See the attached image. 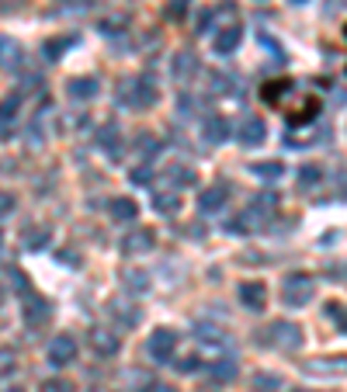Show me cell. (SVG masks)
Listing matches in <instances>:
<instances>
[{"mask_svg": "<svg viewBox=\"0 0 347 392\" xmlns=\"http://www.w3.org/2000/svg\"><path fill=\"white\" fill-rule=\"evenodd\" d=\"M261 98H264L271 108H281L292 125H306V122L320 111V98H313V94H306L302 101H295L292 80H274V83H267L264 91H261Z\"/></svg>", "mask_w": 347, "mask_h": 392, "instance_id": "1", "label": "cell"}, {"mask_svg": "<svg viewBox=\"0 0 347 392\" xmlns=\"http://www.w3.org/2000/svg\"><path fill=\"white\" fill-rule=\"evenodd\" d=\"M261 344L278 347V351H299L302 347V330L289 319H278V323L267 326V334H261Z\"/></svg>", "mask_w": 347, "mask_h": 392, "instance_id": "2", "label": "cell"}, {"mask_svg": "<svg viewBox=\"0 0 347 392\" xmlns=\"http://www.w3.org/2000/svg\"><path fill=\"white\" fill-rule=\"evenodd\" d=\"M313 295H316V282H313L309 274H289L285 285H281V299H285V306H292V309L309 306Z\"/></svg>", "mask_w": 347, "mask_h": 392, "instance_id": "3", "label": "cell"}, {"mask_svg": "<svg viewBox=\"0 0 347 392\" xmlns=\"http://www.w3.org/2000/svg\"><path fill=\"white\" fill-rule=\"evenodd\" d=\"M122 254L125 257H135V254H150L153 247H157V233L150 229V226H133L129 233L122 236Z\"/></svg>", "mask_w": 347, "mask_h": 392, "instance_id": "4", "label": "cell"}, {"mask_svg": "<svg viewBox=\"0 0 347 392\" xmlns=\"http://www.w3.org/2000/svg\"><path fill=\"white\" fill-rule=\"evenodd\" d=\"M122 101H129L133 108H150L157 101V83L150 73H143V77H135L129 87H125V94H122Z\"/></svg>", "mask_w": 347, "mask_h": 392, "instance_id": "5", "label": "cell"}, {"mask_svg": "<svg viewBox=\"0 0 347 392\" xmlns=\"http://www.w3.org/2000/svg\"><path fill=\"white\" fill-rule=\"evenodd\" d=\"M146 351H150V358H153V361H170V358H174V351H177V334H174V330H167V326L153 330V337H150V344H146Z\"/></svg>", "mask_w": 347, "mask_h": 392, "instance_id": "6", "label": "cell"}, {"mask_svg": "<svg viewBox=\"0 0 347 392\" xmlns=\"http://www.w3.org/2000/svg\"><path fill=\"white\" fill-rule=\"evenodd\" d=\"M264 139H267L264 118H257V115H243L240 125H237V143H240V146H261Z\"/></svg>", "mask_w": 347, "mask_h": 392, "instance_id": "7", "label": "cell"}, {"mask_svg": "<svg viewBox=\"0 0 347 392\" xmlns=\"http://www.w3.org/2000/svg\"><path fill=\"white\" fill-rule=\"evenodd\" d=\"M73 358H77V340L70 337V334H59V337L49 344V365L66 368V365H73Z\"/></svg>", "mask_w": 347, "mask_h": 392, "instance_id": "8", "label": "cell"}, {"mask_svg": "<svg viewBox=\"0 0 347 392\" xmlns=\"http://www.w3.org/2000/svg\"><path fill=\"white\" fill-rule=\"evenodd\" d=\"M237 295H240V302L250 309V313H261V309H264V302H267L264 282H243Z\"/></svg>", "mask_w": 347, "mask_h": 392, "instance_id": "9", "label": "cell"}, {"mask_svg": "<svg viewBox=\"0 0 347 392\" xmlns=\"http://www.w3.org/2000/svg\"><path fill=\"white\" fill-rule=\"evenodd\" d=\"M240 38H243L240 25H226V28H219V31H215L212 49H215L219 56H226V53H233V49L240 46Z\"/></svg>", "mask_w": 347, "mask_h": 392, "instance_id": "10", "label": "cell"}, {"mask_svg": "<svg viewBox=\"0 0 347 392\" xmlns=\"http://www.w3.org/2000/svg\"><path fill=\"white\" fill-rule=\"evenodd\" d=\"M202 135H205V143H209V146H219V143H226V139H229V122H226L222 115H209V118H205V125H202Z\"/></svg>", "mask_w": 347, "mask_h": 392, "instance_id": "11", "label": "cell"}, {"mask_svg": "<svg viewBox=\"0 0 347 392\" xmlns=\"http://www.w3.org/2000/svg\"><path fill=\"white\" fill-rule=\"evenodd\" d=\"M46 319H49V302L38 299L35 292H28L25 295V323L28 326H38V323H46Z\"/></svg>", "mask_w": 347, "mask_h": 392, "instance_id": "12", "label": "cell"}, {"mask_svg": "<svg viewBox=\"0 0 347 392\" xmlns=\"http://www.w3.org/2000/svg\"><path fill=\"white\" fill-rule=\"evenodd\" d=\"M70 46H77V31H66V35H59V38H49V42L42 46V59H46V63H59V56L66 53Z\"/></svg>", "mask_w": 347, "mask_h": 392, "instance_id": "13", "label": "cell"}, {"mask_svg": "<svg viewBox=\"0 0 347 392\" xmlns=\"http://www.w3.org/2000/svg\"><path fill=\"white\" fill-rule=\"evenodd\" d=\"M226 195H229V187H226V184H212L209 191H202L198 209H202V212H219L222 205H226Z\"/></svg>", "mask_w": 347, "mask_h": 392, "instance_id": "14", "label": "cell"}, {"mask_svg": "<svg viewBox=\"0 0 347 392\" xmlns=\"http://www.w3.org/2000/svg\"><path fill=\"white\" fill-rule=\"evenodd\" d=\"M98 87H101V83H98L94 77H73L70 83H66V94L77 98V101H87V98L98 94Z\"/></svg>", "mask_w": 347, "mask_h": 392, "instance_id": "15", "label": "cell"}, {"mask_svg": "<svg viewBox=\"0 0 347 392\" xmlns=\"http://www.w3.org/2000/svg\"><path fill=\"white\" fill-rule=\"evenodd\" d=\"M49 239H53V233H49L46 226H31L21 243H25V250H31V254H42V250L49 247Z\"/></svg>", "mask_w": 347, "mask_h": 392, "instance_id": "16", "label": "cell"}, {"mask_svg": "<svg viewBox=\"0 0 347 392\" xmlns=\"http://www.w3.org/2000/svg\"><path fill=\"white\" fill-rule=\"evenodd\" d=\"M108 209H111V219H115V222H133L135 215H139V209H135L133 198H111V205H108Z\"/></svg>", "mask_w": 347, "mask_h": 392, "instance_id": "17", "label": "cell"}, {"mask_svg": "<svg viewBox=\"0 0 347 392\" xmlns=\"http://www.w3.org/2000/svg\"><path fill=\"white\" fill-rule=\"evenodd\" d=\"M250 174L261 177V181H278V177L285 174V163H281V160H264V163H254Z\"/></svg>", "mask_w": 347, "mask_h": 392, "instance_id": "18", "label": "cell"}, {"mask_svg": "<svg viewBox=\"0 0 347 392\" xmlns=\"http://www.w3.org/2000/svg\"><path fill=\"white\" fill-rule=\"evenodd\" d=\"M306 371L313 375H344L347 371V358H330V361H309Z\"/></svg>", "mask_w": 347, "mask_h": 392, "instance_id": "19", "label": "cell"}, {"mask_svg": "<svg viewBox=\"0 0 347 392\" xmlns=\"http://www.w3.org/2000/svg\"><path fill=\"white\" fill-rule=\"evenodd\" d=\"M233 375H237V361L233 358H219V361L209 365V378H215V382H229Z\"/></svg>", "mask_w": 347, "mask_h": 392, "instance_id": "20", "label": "cell"}, {"mask_svg": "<svg viewBox=\"0 0 347 392\" xmlns=\"http://www.w3.org/2000/svg\"><path fill=\"white\" fill-rule=\"evenodd\" d=\"M177 205H181V198H177L174 191H157V195H153V209L160 212V215H174Z\"/></svg>", "mask_w": 347, "mask_h": 392, "instance_id": "21", "label": "cell"}, {"mask_svg": "<svg viewBox=\"0 0 347 392\" xmlns=\"http://www.w3.org/2000/svg\"><path fill=\"white\" fill-rule=\"evenodd\" d=\"M90 347H94V354L111 358V354L118 351V337H111V334H94V337H90Z\"/></svg>", "mask_w": 347, "mask_h": 392, "instance_id": "22", "label": "cell"}, {"mask_svg": "<svg viewBox=\"0 0 347 392\" xmlns=\"http://www.w3.org/2000/svg\"><path fill=\"white\" fill-rule=\"evenodd\" d=\"M295 177H299V184H302V187H313V184L323 181V170H320V167H313V163H302Z\"/></svg>", "mask_w": 347, "mask_h": 392, "instance_id": "23", "label": "cell"}, {"mask_svg": "<svg viewBox=\"0 0 347 392\" xmlns=\"http://www.w3.org/2000/svg\"><path fill=\"white\" fill-rule=\"evenodd\" d=\"M18 115V94L4 98V139H11V118Z\"/></svg>", "mask_w": 347, "mask_h": 392, "instance_id": "24", "label": "cell"}, {"mask_svg": "<svg viewBox=\"0 0 347 392\" xmlns=\"http://www.w3.org/2000/svg\"><path fill=\"white\" fill-rule=\"evenodd\" d=\"M167 181H170V184H181V187H191V184H195V170H191V167H170Z\"/></svg>", "mask_w": 347, "mask_h": 392, "instance_id": "25", "label": "cell"}, {"mask_svg": "<svg viewBox=\"0 0 347 392\" xmlns=\"http://www.w3.org/2000/svg\"><path fill=\"white\" fill-rule=\"evenodd\" d=\"M191 73H195V56H191V53H181V56H177V63H174V77H177V80H187Z\"/></svg>", "mask_w": 347, "mask_h": 392, "instance_id": "26", "label": "cell"}, {"mask_svg": "<svg viewBox=\"0 0 347 392\" xmlns=\"http://www.w3.org/2000/svg\"><path fill=\"white\" fill-rule=\"evenodd\" d=\"M323 313H326V319H333L341 330H347V306H341V302H326Z\"/></svg>", "mask_w": 347, "mask_h": 392, "instance_id": "27", "label": "cell"}, {"mask_svg": "<svg viewBox=\"0 0 347 392\" xmlns=\"http://www.w3.org/2000/svg\"><path fill=\"white\" fill-rule=\"evenodd\" d=\"M278 386H281V378H278V375H264V371H261V375H254V392H274Z\"/></svg>", "mask_w": 347, "mask_h": 392, "instance_id": "28", "label": "cell"}, {"mask_svg": "<svg viewBox=\"0 0 347 392\" xmlns=\"http://www.w3.org/2000/svg\"><path fill=\"white\" fill-rule=\"evenodd\" d=\"M7 278H11V285L18 288L21 295H28V292H31V288H28V278L21 274V271H18V267H7Z\"/></svg>", "mask_w": 347, "mask_h": 392, "instance_id": "29", "label": "cell"}, {"mask_svg": "<svg viewBox=\"0 0 347 392\" xmlns=\"http://www.w3.org/2000/svg\"><path fill=\"white\" fill-rule=\"evenodd\" d=\"M38 392H73V386H70L66 378H49V382H42Z\"/></svg>", "mask_w": 347, "mask_h": 392, "instance_id": "30", "label": "cell"}, {"mask_svg": "<svg viewBox=\"0 0 347 392\" xmlns=\"http://www.w3.org/2000/svg\"><path fill=\"white\" fill-rule=\"evenodd\" d=\"M125 282H129L133 292H146V274H143V271H129V274H125Z\"/></svg>", "mask_w": 347, "mask_h": 392, "instance_id": "31", "label": "cell"}, {"mask_svg": "<svg viewBox=\"0 0 347 392\" xmlns=\"http://www.w3.org/2000/svg\"><path fill=\"white\" fill-rule=\"evenodd\" d=\"M0 49H4V66L11 70V66H14V56H18L14 42H11V38H4V42H0Z\"/></svg>", "mask_w": 347, "mask_h": 392, "instance_id": "32", "label": "cell"}, {"mask_svg": "<svg viewBox=\"0 0 347 392\" xmlns=\"http://www.w3.org/2000/svg\"><path fill=\"white\" fill-rule=\"evenodd\" d=\"M174 368H177V371H185V375H187V371H198V358H181Z\"/></svg>", "mask_w": 347, "mask_h": 392, "instance_id": "33", "label": "cell"}, {"mask_svg": "<svg viewBox=\"0 0 347 392\" xmlns=\"http://www.w3.org/2000/svg\"><path fill=\"white\" fill-rule=\"evenodd\" d=\"M187 11V0H170V18H181Z\"/></svg>", "mask_w": 347, "mask_h": 392, "instance_id": "34", "label": "cell"}, {"mask_svg": "<svg viewBox=\"0 0 347 392\" xmlns=\"http://www.w3.org/2000/svg\"><path fill=\"white\" fill-rule=\"evenodd\" d=\"M11 209H14V195H4V215H11Z\"/></svg>", "mask_w": 347, "mask_h": 392, "instance_id": "35", "label": "cell"}, {"mask_svg": "<svg viewBox=\"0 0 347 392\" xmlns=\"http://www.w3.org/2000/svg\"><path fill=\"white\" fill-rule=\"evenodd\" d=\"M337 184H341V191H347V174H344V177H341V181H337Z\"/></svg>", "mask_w": 347, "mask_h": 392, "instance_id": "36", "label": "cell"}, {"mask_svg": "<svg viewBox=\"0 0 347 392\" xmlns=\"http://www.w3.org/2000/svg\"><path fill=\"white\" fill-rule=\"evenodd\" d=\"M4 392H21V389H18V386H11V389H4Z\"/></svg>", "mask_w": 347, "mask_h": 392, "instance_id": "37", "label": "cell"}, {"mask_svg": "<svg viewBox=\"0 0 347 392\" xmlns=\"http://www.w3.org/2000/svg\"><path fill=\"white\" fill-rule=\"evenodd\" d=\"M292 4H306V0H292Z\"/></svg>", "mask_w": 347, "mask_h": 392, "instance_id": "38", "label": "cell"}, {"mask_svg": "<svg viewBox=\"0 0 347 392\" xmlns=\"http://www.w3.org/2000/svg\"><path fill=\"white\" fill-rule=\"evenodd\" d=\"M299 392H306V389H299Z\"/></svg>", "mask_w": 347, "mask_h": 392, "instance_id": "39", "label": "cell"}]
</instances>
